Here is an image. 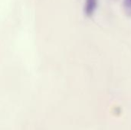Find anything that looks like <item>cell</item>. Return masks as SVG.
Here are the masks:
<instances>
[{
    "mask_svg": "<svg viewBox=\"0 0 131 130\" xmlns=\"http://www.w3.org/2000/svg\"><path fill=\"white\" fill-rule=\"evenodd\" d=\"M124 8L127 15L131 16V0L124 1Z\"/></svg>",
    "mask_w": 131,
    "mask_h": 130,
    "instance_id": "2",
    "label": "cell"
},
{
    "mask_svg": "<svg viewBox=\"0 0 131 130\" xmlns=\"http://www.w3.org/2000/svg\"><path fill=\"white\" fill-rule=\"evenodd\" d=\"M97 4V0H86L84 11L88 16H91L93 15L94 10L96 9Z\"/></svg>",
    "mask_w": 131,
    "mask_h": 130,
    "instance_id": "1",
    "label": "cell"
}]
</instances>
